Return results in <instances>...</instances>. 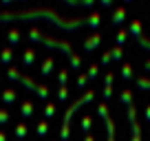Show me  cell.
Here are the masks:
<instances>
[{"mask_svg": "<svg viewBox=\"0 0 150 141\" xmlns=\"http://www.w3.org/2000/svg\"><path fill=\"white\" fill-rule=\"evenodd\" d=\"M122 77H124V80H132V77H135V73H132V66L128 64V62H126V64H122Z\"/></svg>", "mask_w": 150, "mask_h": 141, "instance_id": "obj_22", "label": "cell"}, {"mask_svg": "<svg viewBox=\"0 0 150 141\" xmlns=\"http://www.w3.org/2000/svg\"><path fill=\"white\" fill-rule=\"evenodd\" d=\"M27 38H29V42H40V40H42V33H40V29H31Z\"/></svg>", "mask_w": 150, "mask_h": 141, "instance_id": "obj_25", "label": "cell"}, {"mask_svg": "<svg viewBox=\"0 0 150 141\" xmlns=\"http://www.w3.org/2000/svg\"><path fill=\"white\" fill-rule=\"evenodd\" d=\"M93 97H95V90H88V93H86L84 97H80V99H77V102H75V104H73V106H71L69 110H66L64 119H62V128H60V141H64V139L69 141V135H71V130H69V119H71V115H73L75 110L80 108V106H84L86 102H91V99H93Z\"/></svg>", "mask_w": 150, "mask_h": 141, "instance_id": "obj_1", "label": "cell"}, {"mask_svg": "<svg viewBox=\"0 0 150 141\" xmlns=\"http://www.w3.org/2000/svg\"><path fill=\"white\" fill-rule=\"evenodd\" d=\"M27 132H29V126L24 121H18V123H13V137L18 141H22L24 137H27Z\"/></svg>", "mask_w": 150, "mask_h": 141, "instance_id": "obj_7", "label": "cell"}, {"mask_svg": "<svg viewBox=\"0 0 150 141\" xmlns=\"http://www.w3.org/2000/svg\"><path fill=\"white\" fill-rule=\"evenodd\" d=\"M0 62H2V64H11V62H13V49L11 47H5L0 51Z\"/></svg>", "mask_w": 150, "mask_h": 141, "instance_id": "obj_12", "label": "cell"}, {"mask_svg": "<svg viewBox=\"0 0 150 141\" xmlns=\"http://www.w3.org/2000/svg\"><path fill=\"white\" fill-rule=\"evenodd\" d=\"M128 35H132L135 40H141V22L139 20H132L128 24Z\"/></svg>", "mask_w": 150, "mask_h": 141, "instance_id": "obj_10", "label": "cell"}, {"mask_svg": "<svg viewBox=\"0 0 150 141\" xmlns=\"http://www.w3.org/2000/svg\"><path fill=\"white\" fill-rule=\"evenodd\" d=\"M7 77H9L11 82H16V80H20L22 75H20V70L16 68V66H9V68H7Z\"/></svg>", "mask_w": 150, "mask_h": 141, "instance_id": "obj_24", "label": "cell"}, {"mask_svg": "<svg viewBox=\"0 0 150 141\" xmlns=\"http://www.w3.org/2000/svg\"><path fill=\"white\" fill-rule=\"evenodd\" d=\"M18 99V93H16L11 86H7V88H2V93H0V102L7 104V106H11V104Z\"/></svg>", "mask_w": 150, "mask_h": 141, "instance_id": "obj_5", "label": "cell"}, {"mask_svg": "<svg viewBox=\"0 0 150 141\" xmlns=\"http://www.w3.org/2000/svg\"><path fill=\"white\" fill-rule=\"evenodd\" d=\"M99 2H102V7H110L112 5V0H99Z\"/></svg>", "mask_w": 150, "mask_h": 141, "instance_id": "obj_36", "label": "cell"}, {"mask_svg": "<svg viewBox=\"0 0 150 141\" xmlns=\"http://www.w3.org/2000/svg\"><path fill=\"white\" fill-rule=\"evenodd\" d=\"M128 121H130V130H132V137L130 141H141V128L137 123V110H135V104L128 106Z\"/></svg>", "mask_w": 150, "mask_h": 141, "instance_id": "obj_2", "label": "cell"}, {"mask_svg": "<svg viewBox=\"0 0 150 141\" xmlns=\"http://www.w3.org/2000/svg\"><path fill=\"white\" fill-rule=\"evenodd\" d=\"M84 141H95V137H93V135H86V137H84Z\"/></svg>", "mask_w": 150, "mask_h": 141, "instance_id": "obj_38", "label": "cell"}, {"mask_svg": "<svg viewBox=\"0 0 150 141\" xmlns=\"http://www.w3.org/2000/svg\"><path fill=\"white\" fill-rule=\"evenodd\" d=\"M53 66H55L53 57H51V55H47V57L42 60V66H40V75H42V77H49V75L53 73Z\"/></svg>", "mask_w": 150, "mask_h": 141, "instance_id": "obj_6", "label": "cell"}, {"mask_svg": "<svg viewBox=\"0 0 150 141\" xmlns=\"http://www.w3.org/2000/svg\"><path fill=\"white\" fill-rule=\"evenodd\" d=\"M80 128H82V132H91V128H93V119H91L88 115H86V117H82Z\"/></svg>", "mask_w": 150, "mask_h": 141, "instance_id": "obj_23", "label": "cell"}, {"mask_svg": "<svg viewBox=\"0 0 150 141\" xmlns=\"http://www.w3.org/2000/svg\"><path fill=\"white\" fill-rule=\"evenodd\" d=\"M135 84H137V88H139V90H144V93H146V90H150V77H137Z\"/></svg>", "mask_w": 150, "mask_h": 141, "instance_id": "obj_19", "label": "cell"}, {"mask_svg": "<svg viewBox=\"0 0 150 141\" xmlns=\"http://www.w3.org/2000/svg\"><path fill=\"white\" fill-rule=\"evenodd\" d=\"M112 80H115V73H112V70H108L106 77H104V93H102L106 102L112 97Z\"/></svg>", "mask_w": 150, "mask_h": 141, "instance_id": "obj_4", "label": "cell"}, {"mask_svg": "<svg viewBox=\"0 0 150 141\" xmlns=\"http://www.w3.org/2000/svg\"><path fill=\"white\" fill-rule=\"evenodd\" d=\"M110 62H112V55H110V51L102 53V60H99V64H102V66H108Z\"/></svg>", "mask_w": 150, "mask_h": 141, "instance_id": "obj_31", "label": "cell"}, {"mask_svg": "<svg viewBox=\"0 0 150 141\" xmlns=\"http://www.w3.org/2000/svg\"><path fill=\"white\" fill-rule=\"evenodd\" d=\"M57 82H60V86H66V82H69V68H60Z\"/></svg>", "mask_w": 150, "mask_h": 141, "instance_id": "obj_29", "label": "cell"}, {"mask_svg": "<svg viewBox=\"0 0 150 141\" xmlns=\"http://www.w3.org/2000/svg\"><path fill=\"white\" fill-rule=\"evenodd\" d=\"M119 102H122L126 108H128V106H132V90L130 88H124L122 93H119Z\"/></svg>", "mask_w": 150, "mask_h": 141, "instance_id": "obj_13", "label": "cell"}, {"mask_svg": "<svg viewBox=\"0 0 150 141\" xmlns=\"http://www.w3.org/2000/svg\"><path fill=\"white\" fill-rule=\"evenodd\" d=\"M57 99H60V102H66V99H69V88H66V86H57Z\"/></svg>", "mask_w": 150, "mask_h": 141, "instance_id": "obj_30", "label": "cell"}, {"mask_svg": "<svg viewBox=\"0 0 150 141\" xmlns=\"http://www.w3.org/2000/svg\"><path fill=\"white\" fill-rule=\"evenodd\" d=\"M102 24V13L99 11H93V13L86 18V27H99Z\"/></svg>", "mask_w": 150, "mask_h": 141, "instance_id": "obj_15", "label": "cell"}, {"mask_svg": "<svg viewBox=\"0 0 150 141\" xmlns=\"http://www.w3.org/2000/svg\"><path fill=\"white\" fill-rule=\"evenodd\" d=\"M0 141H7V132L5 130H0Z\"/></svg>", "mask_w": 150, "mask_h": 141, "instance_id": "obj_37", "label": "cell"}, {"mask_svg": "<svg viewBox=\"0 0 150 141\" xmlns=\"http://www.w3.org/2000/svg\"><path fill=\"white\" fill-rule=\"evenodd\" d=\"M97 75H99V64H91V66H88V73H86V77H88V80H95Z\"/></svg>", "mask_w": 150, "mask_h": 141, "instance_id": "obj_28", "label": "cell"}, {"mask_svg": "<svg viewBox=\"0 0 150 141\" xmlns=\"http://www.w3.org/2000/svg\"><path fill=\"white\" fill-rule=\"evenodd\" d=\"M86 84H88V77H86V73H80V75H77V88H84Z\"/></svg>", "mask_w": 150, "mask_h": 141, "instance_id": "obj_32", "label": "cell"}, {"mask_svg": "<svg viewBox=\"0 0 150 141\" xmlns=\"http://www.w3.org/2000/svg\"><path fill=\"white\" fill-rule=\"evenodd\" d=\"M146 121L150 123V104H146Z\"/></svg>", "mask_w": 150, "mask_h": 141, "instance_id": "obj_35", "label": "cell"}, {"mask_svg": "<svg viewBox=\"0 0 150 141\" xmlns=\"http://www.w3.org/2000/svg\"><path fill=\"white\" fill-rule=\"evenodd\" d=\"M35 135H38V137H47V135H49V121H47V119H40V121H38Z\"/></svg>", "mask_w": 150, "mask_h": 141, "instance_id": "obj_16", "label": "cell"}, {"mask_svg": "<svg viewBox=\"0 0 150 141\" xmlns=\"http://www.w3.org/2000/svg\"><path fill=\"white\" fill-rule=\"evenodd\" d=\"M57 141H60V139H57Z\"/></svg>", "mask_w": 150, "mask_h": 141, "instance_id": "obj_41", "label": "cell"}, {"mask_svg": "<svg viewBox=\"0 0 150 141\" xmlns=\"http://www.w3.org/2000/svg\"><path fill=\"white\" fill-rule=\"evenodd\" d=\"M110 55H112V60H115V62H119L124 57V47H112L110 49Z\"/></svg>", "mask_w": 150, "mask_h": 141, "instance_id": "obj_26", "label": "cell"}, {"mask_svg": "<svg viewBox=\"0 0 150 141\" xmlns=\"http://www.w3.org/2000/svg\"><path fill=\"white\" fill-rule=\"evenodd\" d=\"M97 115L102 119H106V117H110V115H108V104L106 102H102V104H97Z\"/></svg>", "mask_w": 150, "mask_h": 141, "instance_id": "obj_27", "label": "cell"}, {"mask_svg": "<svg viewBox=\"0 0 150 141\" xmlns=\"http://www.w3.org/2000/svg\"><path fill=\"white\" fill-rule=\"evenodd\" d=\"M7 42H9L11 49L20 42V31H18V29H9V33H7Z\"/></svg>", "mask_w": 150, "mask_h": 141, "instance_id": "obj_14", "label": "cell"}, {"mask_svg": "<svg viewBox=\"0 0 150 141\" xmlns=\"http://www.w3.org/2000/svg\"><path fill=\"white\" fill-rule=\"evenodd\" d=\"M20 82L27 86V90H33V93H38V84H35V82H33L29 75H22V77H20Z\"/></svg>", "mask_w": 150, "mask_h": 141, "instance_id": "obj_20", "label": "cell"}, {"mask_svg": "<svg viewBox=\"0 0 150 141\" xmlns=\"http://www.w3.org/2000/svg\"><path fill=\"white\" fill-rule=\"evenodd\" d=\"M124 20H126V9L124 7H117V9H112V18H110V22L117 27V24H122Z\"/></svg>", "mask_w": 150, "mask_h": 141, "instance_id": "obj_9", "label": "cell"}, {"mask_svg": "<svg viewBox=\"0 0 150 141\" xmlns=\"http://www.w3.org/2000/svg\"><path fill=\"white\" fill-rule=\"evenodd\" d=\"M55 110H57V104H53V102H47V104H44V117H47V119L55 117Z\"/></svg>", "mask_w": 150, "mask_h": 141, "instance_id": "obj_18", "label": "cell"}, {"mask_svg": "<svg viewBox=\"0 0 150 141\" xmlns=\"http://www.w3.org/2000/svg\"><path fill=\"white\" fill-rule=\"evenodd\" d=\"M33 113H35V108H33V102H22V104H20V115H22V119L33 117Z\"/></svg>", "mask_w": 150, "mask_h": 141, "instance_id": "obj_11", "label": "cell"}, {"mask_svg": "<svg viewBox=\"0 0 150 141\" xmlns=\"http://www.w3.org/2000/svg\"><path fill=\"white\" fill-rule=\"evenodd\" d=\"M33 62H35V51L33 49H24L22 51V66L29 68V66H33Z\"/></svg>", "mask_w": 150, "mask_h": 141, "instance_id": "obj_8", "label": "cell"}, {"mask_svg": "<svg viewBox=\"0 0 150 141\" xmlns=\"http://www.w3.org/2000/svg\"><path fill=\"white\" fill-rule=\"evenodd\" d=\"M95 0H80V7H93Z\"/></svg>", "mask_w": 150, "mask_h": 141, "instance_id": "obj_34", "label": "cell"}, {"mask_svg": "<svg viewBox=\"0 0 150 141\" xmlns=\"http://www.w3.org/2000/svg\"><path fill=\"white\" fill-rule=\"evenodd\" d=\"M128 40V29H119L117 35H115V42H117V47H124V42Z\"/></svg>", "mask_w": 150, "mask_h": 141, "instance_id": "obj_21", "label": "cell"}, {"mask_svg": "<svg viewBox=\"0 0 150 141\" xmlns=\"http://www.w3.org/2000/svg\"><path fill=\"white\" fill-rule=\"evenodd\" d=\"M9 123H11L9 108H0V128H2V126H9Z\"/></svg>", "mask_w": 150, "mask_h": 141, "instance_id": "obj_17", "label": "cell"}, {"mask_svg": "<svg viewBox=\"0 0 150 141\" xmlns=\"http://www.w3.org/2000/svg\"><path fill=\"white\" fill-rule=\"evenodd\" d=\"M99 44H102V33H93V35H88V38L84 40V53H91L93 49H97Z\"/></svg>", "mask_w": 150, "mask_h": 141, "instance_id": "obj_3", "label": "cell"}, {"mask_svg": "<svg viewBox=\"0 0 150 141\" xmlns=\"http://www.w3.org/2000/svg\"><path fill=\"white\" fill-rule=\"evenodd\" d=\"M139 44H141L144 49H150V40H146V38H141ZM146 70H150V62H146Z\"/></svg>", "mask_w": 150, "mask_h": 141, "instance_id": "obj_33", "label": "cell"}, {"mask_svg": "<svg viewBox=\"0 0 150 141\" xmlns=\"http://www.w3.org/2000/svg\"><path fill=\"white\" fill-rule=\"evenodd\" d=\"M0 2H2V5H11V2H13V0H0Z\"/></svg>", "mask_w": 150, "mask_h": 141, "instance_id": "obj_39", "label": "cell"}, {"mask_svg": "<svg viewBox=\"0 0 150 141\" xmlns=\"http://www.w3.org/2000/svg\"><path fill=\"white\" fill-rule=\"evenodd\" d=\"M124 2H132V0H124Z\"/></svg>", "mask_w": 150, "mask_h": 141, "instance_id": "obj_40", "label": "cell"}]
</instances>
